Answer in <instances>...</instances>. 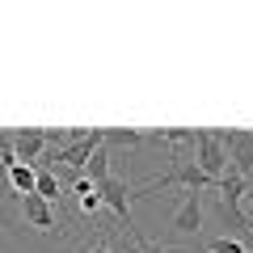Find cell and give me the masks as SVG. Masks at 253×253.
Masks as SVG:
<instances>
[{"label":"cell","mask_w":253,"mask_h":253,"mask_svg":"<svg viewBox=\"0 0 253 253\" xmlns=\"http://www.w3.org/2000/svg\"><path fill=\"white\" fill-rule=\"evenodd\" d=\"M9 181H13V190H17V194H21V199H26V194H34V186H38V169H34V165H13V169H9Z\"/></svg>","instance_id":"obj_9"},{"label":"cell","mask_w":253,"mask_h":253,"mask_svg":"<svg viewBox=\"0 0 253 253\" xmlns=\"http://www.w3.org/2000/svg\"><path fill=\"white\" fill-rule=\"evenodd\" d=\"M207 253H249V245L236 241V236H215V241L207 245Z\"/></svg>","instance_id":"obj_12"},{"label":"cell","mask_w":253,"mask_h":253,"mask_svg":"<svg viewBox=\"0 0 253 253\" xmlns=\"http://www.w3.org/2000/svg\"><path fill=\"white\" fill-rule=\"evenodd\" d=\"M97 194H101V203H106V207L126 224V236H131V241H139V228H135V219H131V190H126V181L110 173V177L97 181Z\"/></svg>","instance_id":"obj_3"},{"label":"cell","mask_w":253,"mask_h":253,"mask_svg":"<svg viewBox=\"0 0 253 253\" xmlns=\"http://www.w3.org/2000/svg\"><path fill=\"white\" fill-rule=\"evenodd\" d=\"M169 186H186V190H211V186H219V181H211L207 173L194 165V156H169V169L161 173V177H152L144 190H139L135 199H156L161 190H169Z\"/></svg>","instance_id":"obj_1"},{"label":"cell","mask_w":253,"mask_h":253,"mask_svg":"<svg viewBox=\"0 0 253 253\" xmlns=\"http://www.w3.org/2000/svg\"><path fill=\"white\" fill-rule=\"evenodd\" d=\"M34 194H38V199H46V203H63V199H68V190H63L59 173H51V169H38V186H34Z\"/></svg>","instance_id":"obj_8"},{"label":"cell","mask_w":253,"mask_h":253,"mask_svg":"<svg viewBox=\"0 0 253 253\" xmlns=\"http://www.w3.org/2000/svg\"><path fill=\"white\" fill-rule=\"evenodd\" d=\"M249 190H253V173H249Z\"/></svg>","instance_id":"obj_15"},{"label":"cell","mask_w":253,"mask_h":253,"mask_svg":"<svg viewBox=\"0 0 253 253\" xmlns=\"http://www.w3.org/2000/svg\"><path fill=\"white\" fill-rule=\"evenodd\" d=\"M110 144H114V148H144L148 135H144V131H106V148Z\"/></svg>","instance_id":"obj_11"},{"label":"cell","mask_w":253,"mask_h":253,"mask_svg":"<svg viewBox=\"0 0 253 253\" xmlns=\"http://www.w3.org/2000/svg\"><path fill=\"white\" fill-rule=\"evenodd\" d=\"M84 177H89L93 186H97L101 177H110V152H106V144H101L97 152L89 156V165H84Z\"/></svg>","instance_id":"obj_10"},{"label":"cell","mask_w":253,"mask_h":253,"mask_svg":"<svg viewBox=\"0 0 253 253\" xmlns=\"http://www.w3.org/2000/svg\"><path fill=\"white\" fill-rule=\"evenodd\" d=\"M81 207H84V215H97V211L106 207V203H101V194H97V186H93L89 194H81Z\"/></svg>","instance_id":"obj_13"},{"label":"cell","mask_w":253,"mask_h":253,"mask_svg":"<svg viewBox=\"0 0 253 253\" xmlns=\"http://www.w3.org/2000/svg\"><path fill=\"white\" fill-rule=\"evenodd\" d=\"M219 139L228 148V169L249 181V173H253V131H219Z\"/></svg>","instance_id":"obj_4"},{"label":"cell","mask_w":253,"mask_h":253,"mask_svg":"<svg viewBox=\"0 0 253 253\" xmlns=\"http://www.w3.org/2000/svg\"><path fill=\"white\" fill-rule=\"evenodd\" d=\"M76 253H114V249H110V245H101V241H89V245H81Z\"/></svg>","instance_id":"obj_14"},{"label":"cell","mask_w":253,"mask_h":253,"mask_svg":"<svg viewBox=\"0 0 253 253\" xmlns=\"http://www.w3.org/2000/svg\"><path fill=\"white\" fill-rule=\"evenodd\" d=\"M21 215H26V224L42 228V232H55V211L46 199H38V194H26L21 199Z\"/></svg>","instance_id":"obj_7"},{"label":"cell","mask_w":253,"mask_h":253,"mask_svg":"<svg viewBox=\"0 0 253 253\" xmlns=\"http://www.w3.org/2000/svg\"><path fill=\"white\" fill-rule=\"evenodd\" d=\"M199 228H203V194L199 190H186L181 207L173 211V232L177 236H199Z\"/></svg>","instance_id":"obj_5"},{"label":"cell","mask_w":253,"mask_h":253,"mask_svg":"<svg viewBox=\"0 0 253 253\" xmlns=\"http://www.w3.org/2000/svg\"><path fill=\"white\" fill-rule=\"evenodd\" d=\"M13 152H17L21 165H38L46 152V131H34V126H26V131H13Z\"/></svg>","instance_id":"obj_6"},{"label":"cell","mask_w":253,"mask_h":253,"mask_svg":"<svg viewBox=\"0 0 253 253\" xmlns=\"http://www.w3.org/2000/svg\"><path fill=\"white\" fill-rule=\"evenodd\" d=\"M194 165H199L211 181H219L228 173V148H224V139H219V131H194Z\"/></svg>","instance_id":"obj_2"}]
</instances>
